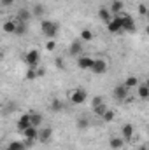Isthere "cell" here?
Masks as SVG:
<instances>
[{
	"label": "cell",
	"instance_id": "1",
	"mask_svg": "<svg viewBox=\"0 0 149 150\" xmlns=\"http://www.w3.org/2000/svg\"><path fill=\"white\" fill-rule=\"evenodd\" d=\"M58 30H60L58 23H54L51 19H42L40 21V32H42V35H46L47 38H54L58 35Z\"/></svg>",
	"mask_w": 149,
	"mask_h": 150
},
{
	"label": "cell",
	"instance_id": "2",
	"mask_svg": "<svg viewBox=\"0 0 149 150\" xmlns=\"http://www.w3.org/2000/svg\"><path fill=\"white\" fill-rule=\"evenodd\" d=\"M86 100H88V93L82 87L74 89L72 94H70V103L72 105H82V103H86Z\"/></svg>",
	"mask_w": 149,
	"mask_h": 150
},
{
	"label": "cell",
	"instance_id": "3",
	"mask_svg": "<svg viewBox=\"0 0 149 150\" xmlns=\"http://www.w3.org/2000/svg\"><path fill=\"white\" fill-rule=\"evenodd\" d=\"M25 63L28 65V68H37L39 67V61H40V54H39L37 49H32V51H28L27 54H25Z\"/></svg>",
	"mask_w": 149,
	"mask_h": 150
},
{
	"label": "cell",
	"instance_id": "4",
	"mask_svg": "<svg viewBox=\"0 0 149 150\" xmlns=\"http://www.w3.org/2000/svg\"><path fill=\"white\" fill-rule=\"evenodd\" d=\"M107 61L105 59H93V63H91V72H93V75H102L107 72Z\"/></svg>",
	"mask_w": 149,
	"mask_h": 150
},
{
	"label": "cell",
	"instance_id": "5",
	"mask_svg": "<svg viewBox=\"0 0 149 150\" xmlns=\"http://www.w3.org/2000/svg\"><path fill=\"white\" fill-rule=\"evenodd\" d=\"M121 30L123 32H135L137 30V25H135V19L128 14L121 16Z\"/></svg>",
	"mask_w": 149,
	"mask_h": 150
},
{
	"label": "cell",
	"instance_id": "6",
	"mask_svg": "<svg viewBox=\"0 0 149 150\" xmlns=\"http://www.w3.org/2000/svg\"><path fill=\"white\" fill-rule=\"evenodd\" d=\"M107 32L109 33H123V30H121V16L112 18L107 23Z\"/></svg>",
	"mask_w": 149,
	"mask_h": 150
},
{
	"label": "cell",
	"instance_id": "7",
	"mask_svg": "<svg viewBox=\"0 0 149 150\" xmlns=\"http://www.w3.org/2000/svg\"><path fill=\"white\" fill-rule=\"evenodd\" d=\"M51 138H53V129H51V127H42V129H39L37 140L40 143H47Z\"/></svg>",
	"mask_w": 149,
	"mask_h": 150
},
{
	"label": "cell",
	"instance_id": "8",
	"mask_svg": "<svg viewBox=\"0 0 149 150\" xmlns=\"http://www.w3.org/2000/svg\"><path fill=\"white\" fill-rule=\"evenodd\" d=\"M112 96H114L117 101H125L126 96H128V89H126L125 86H116L114 91H112Z\"/></svg>",
	"mask_w": 149,
	"mask_h": 150
},
{
	"label": "cell",
	"instance_id": "9",
	"mask_svg": "<svg viewBox=\"0 0 149 150\" xmlns=\"http://www.w3.org/2000/svg\"><path fill=\"white\" fill-rule=\"evenodd\" d=\"M32 124H30V113H23L19 119H18V124H16V127H18V131L19 133H23L27 127H30Z\"/></svg>",
	"mask_w": 149,
	"mask_h": 150
},
{
	"label": "cell",
	"instance_id": "10",
	"mask_svg": "<svg viewBox=\"0 0 149 150\" xmlns=\"http://www.w3.org/2000/svg\"><path fill=\"white\" fill-rule=\"evenodd\" d=\"M91 63H93V58H90V56H77V67L81 70H90Z\"/></svg>",
	"mask_w": 149,
	"mask_h": 150
},
{
	"label": "cell",
	"instance_id": "11",
	"mask_svg": "<svg viewBox=\"0 0 149 150\" xmlns=\"http://www.w3.org/2000/svg\"><path fill=\"white\" fill-rule=\"evenodd\" d=\"M16 19H18V23H27V21H30L32 19V12H30V9H19L18 11V16H16Z\"/></svg>",
	"mask_w": 149,
	"mask_h": 150
},
{
	"label": "cell",
	"instance_id": "12",
	"mask_svg": "<svg viewBox=\"0 0 149 150\" xmlns=\"http://www.w3.org/2000/svg\"><path fill=\"white\" fill-rule=\"evenodd\" d=\"M133 126L132 124H125L123 127H121V134H123V142H132V138H133Z\"/></svg>",
	"mask_w": 149,
	"mask_h": 150
},
{
	"label": "cell",
	"instance_id": "13",
	"mask_svg": "<svg viewBox=\"0 0 149 150\" xmlns=\"http://www.w3.org/2000/svg\"><path fill=\"white\" fill-rule=\"evenodd\" d=\"M37 133H39L37 127L30 126V127H27V129L23 131V136H25V140H37Z\"/></svg>",
	"mask_w": 149,
	"mask_h": 150
},
{
	"label": "cell",
	"instance_id": "14",
	"mask_svg": "<svg viewBox=\"0 0 149 150\" xmlns=\"http://www.w3.org/2000/svg\"><path fill=\"white\" fill-rule=\"evenodd\" d=\"M135 89H137V93H139L140 100H148V98H149V86H148V84H139Z\"/></svg>",
	"mask_w": 149,
	"mask_h": 150
},
{
	"label": "cell",
	"instance_id": "15",
	"mask_svg": "<svg viewBox=\"0 0 149 150\" xmlns=\"http://www.w3.org/2000/svg\"><path fill=\"white\" fill-rule=\"evenodd\" d=\"M98 18H100V19H102V21H104V23L107 25V23H109V21L112 19V16H111V11H109L107 7H102V9L98 11Z\"/></svg>",
	"mask_w": 149,
	"mask_h": 150
},
{
	"label": "cell",
	"instance_id": "16",
	"mask_svg": "<svg viewBox=\"0 0 149 150\" xmlns=\"http://www.w3.org/2000/svg\"><path fill=\"white\" fill-rule=\"evenodd\" d=\"M30 12H32V16H35V18L40 19V18L44 16V12H46V7H44L42 4H35V5L32 7V11H30Z\"/></svg>",
	"mask_w": 149,
	"mask_h": 150
},
{
	"label": "cell",
	"instance_id": "17",
	"mask_svg": "<svg viewBox=\"0 0 149 150\" xmlns=\"http://www.w3.org/2000/svg\"><path fill=\"white\" fill-rule=\"evenodd\" d=\"M81 51H82V45H81V42H79V40L72 42V44H70V47H69L70 56H79V54H81Z\"/></svg>",
	"mask_w": 149,
	"mask_h": 150
},
{
	"label": "cell",
	"instance_id": "18",
	"mask_svg": "<svg viewBox=\"0 0 149 150\" xmlns=\"http://www.w3.org/2000/svg\"><path fill=\"white\" fill-rule=\"evenodd\" d=\"M126 89H133V87H137L139 86V79L135 77V75H130V77H126V80H125V84H123Z\"/></svg>",
	"mask_w": 149,
	"mask_h": 150
},
{
	"label": "cell",
	"instance_id": "19",
	"mask_svg": "<svg viewBox=\"0 0 149 150\" xmlns=\"http://www.w3.org/2000/svg\"><path fill=\"white\" fill-rule=\"evenodd\" d=\"M75 126H77L79 131H86V129L90 127V119H88V117H79L77 122H75Z\"/></svg>",
	"mask_w": 149,
	"mask_h": 150
},
{
	"label": "cell",
	"instance_id": "20",
	"mask_svg": "<svg viewBox=\"0 0 149 150\" xmlns=\"http://www.w3.org/2000/svg\"><path fill=\"white\" fill-rule=\"evenodd\" d=\"M123 145H125V142H123V138H111L109 140V147H111L112 150H119V149H123Z\"/></svg>",
	"mask_w": 149,
	"mask_h": 150
},
{
	"label": "cell",
	"instance_id": "21",
	"mask_svg": "<svg viewBox=\"0 0 149 150\" xmlns=\"http://www.w3.org/2000/svg\"><path fill=\"white\" fill-rule=\"evenodd\" d=\"M30 124L39 129L40 124H42V115H40V113H30Z\"/></svg>",
	"mask_w": 149,
	"mask_h": 150
},
{
	"label": "cell",
	"instance_id": "22",
	"mask_svg": "<svg viewBox=\"0 0 149 150\" xmlns=\"http://www.w3.org/2000/svg\"><path fill=\"white\" fill-rule=\"evenodd\" d=\"M2 30H4L5 33H14V30H16V21H5V23L2 25Z\"/></svg>",
	"mask_w": 149,
	"mask_h": 150
},
{
	"label": "cell",
	"instance_id": "23",
	"mask_svg": "<svg viewBox=\"0 0 149 150\" xmlns=\"http://www.w3.org/2000/svg\"><path fill=\"white\" fill-rule=\"evenodd\" d=\"M111 12H114V14H119L121 11H123V2L121 0H114L111 4V9H109Z\"/></svg>",
	"mask_w": 149,
	"mask_h": 150
},
{
	"label": "cell",
	"instance_id": "24",
	"mask_svg": "<svg viewBox=\"0 0 149 150\" xmlns=\"http://www.w3.org/2000/svg\"><path fill=\"white\" fill-rule=\"evenodd\" d=\"M7 150H27V145L25 142H11Z\"/></svg>",
	"mask_w": 149,
	"mask_h": 150
},
{
	"label": "cell",
	"instance_id": "25",
	"mask_svg": "<svg viewBox=\"0 0 149 150\" xmlns=\"http://www.w3.org/2000/svg\"><path fill=\"white\" fill-rule=\"evenodd\" d=\"M63 107H65V105H63V101H62V100H53L49 108H51V112H60Z\"/></svg>",
	"mask_w": 149,
	"mask_h": 150
},
{
	"label": "cell",
	"instance_id": "26",
	"mask_svg": "<svg viewBox=\"0 0 149 150\" xmlns=\"http://www.w3.org/2000/svg\"><path fill=\"white\" fill-rule=\"evenodd\" d=\"M105 110H107V103H105V101H104V103H100V105H97V107H93V113H95V115H98V117H102Z\"/></svg>",
	"mask_w": 149,
	"mask_h": 150
},
{
	"label": "cell",
	"instance_id": "27",
	"mask_svg": "<svg viewBox=\"0 0 149 150\" xmlns=\"http://www.w3.org/2000/svg\"><path fill=\"white\" fill-rule=\"evenodd\" d=\"M79 35H81V38H82L84 42H91V40H93V32H91V30H88V28H84Z\"/></svg>",
	"mask_w": 149,
	"mask_h": 150
},
{
	"label": "cell",
	"instance_id": "28",
	"mask_svg": "<svg viewBox=\"0 0 149 150\" xmlns=\"http://www.w3.org/2000/svg\"><path fill=\"white\" fill-rule=\"evenodd\" d=\"M114 117H116V113H114V110H111V108H107V110L104 112V115H102V120H105V122H112V120H114Z\"/></svg>",
	"mask_w": 149,
	"mask_h": 150
},
{
	"label": "cell",
	"instance_id": "29",
	"mask_svg": "<svg viewBox=\"0 0 149 150\" xmlns=\"http://www.w3.org/2000/svg\"><path fill=\"white\" fill-rule=\"evenodd\" d=\"M25 32H27V28H25V25L23 23H16V30H14V35H25Z\"/></svg>",
	"mask_w": 149,
	"mask_h": 150
},
{
	"label": "cell",
	"instance_id": "30",
	"mask_svg": "<svg viewBox=\"0 0 149 150\" xmlns=\"http://www.w3.org/2000/svg\"><path fill=\"white\" fill-rule=\"evenodd\" d=\"M25 79L27 80H35L37 79V72H35V68H28V72L25 75Z\"/></svg>",
	"mask_w": 149,
	"mask_h": 150
},
{
	"label": "cell",
	"instance_id": "31",
	"mask_svg": "<svg viewBox=\"0 0 149 150\" xmlns=\"http://www.w3.org/2000/svg\"><path fill=\"white\" fill-rule=\"evenodd\" d=\"M46 49H47V51H54V49H56V42H54V38H49V40L46 42Z\"/></svg>",
	"mask_w": 149,
	"mask_h": 150
},
{
	"label": "cell",
	"instance_id": "32",
	"mask_svg": "<svg viewBox=\"0 0 149 150\" xmlns=\"http://www.w3.org/2000/svg\"><path fill=\"white\" fill-rule=\"evenodd\" d=\"M139 14H140V16H146V14H148V5H146V4H140V5H139Z\"/></svg>",
	"mask_w": 149,
	"mask_h": 150
},
{
	"label": "cell",
	"instance_id": "33",
	"mask_svg": "<svg viewBox=\"0 0 149 150\" xmlns=\"http://www.w3.org/2000/svg\"><path fill=\"white\" fill-rule=\"evenodd\" d=\"M100 103H104V98H102V96H95V98H93V101H91V105H93V107H97V105H100Z\"/></svg>",
	"mask_w": 149,
	"mask_h": 150
},
{
	"label": "cell",
	"instance_id": "34",
	"mask_svg": "<svg viewBox=\"0 0 149 150\" xmlns=\"http://www.w3.org/2000/svg\"><path fill=\"white\" fill-rule=\"evenodd\" d=\"M54 65H56V67H58L60 70H63V68H65V63H63V59H62V58H56V61H54Z\"/></svg>",
	"mask_w": 149,
	"mask_h": 150
},
{
	"label": "cell",
	"instance_id": "35",
	"mask_svg": "<svg viewBox=\"0 0 149 150\" xmlns=\"http://www.w3.org/2000/svg\"><path fill=\"white\" fill-rule=\"evenodd\" d=\"M35 72H37V77H44V74H46V70H44V68H40V67L35 68Z\"/></svg>",
	"mask_w": 149,
	"mask_h": 150
},
{
	"label": "cell",
	"instance_id": "36",
	"mask_svg": "<svg viewBox=\"0 0 149 150\" xmlns=\"http://www.w3.org/2000/svg\"><path fill=\"white\" fill-rule=\"evenodd\" d=\"M0 4L7 7V5H12V4H14V0H0Z\"/></svg>",
	"mask_w": 149,
	"mask_h": 150
},
{
	"label": "cell",
	"instance_id": "37",
	"mask_svg": "<svg viewBox=\"0 0 149 150\" xmlns=\"http://www.w3.org/2000/svg\"><path fill=\"white\" fill-rule=\"evenodd\" d=\"M139 150H148V145H140V147H139Z\"/></svg>",
	"mask_w": 149,
	"mask_h": 150
},
{
	"label": "cell",
	"instance_id": "38",
	"mask_svg": "<svg viewBox=\"0 0 149 150\" xmlns=\"http://www.w3.org/2000/svg\"><path fill=\"white\" fill-rule=\"evenodd\" d=\"M2 56H4V54H2V51H0V59H2Z\"/></svg>",
	"mask_w": 149,
	"mask_h": 150
}]
</instances>
